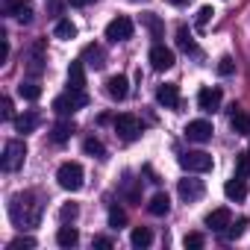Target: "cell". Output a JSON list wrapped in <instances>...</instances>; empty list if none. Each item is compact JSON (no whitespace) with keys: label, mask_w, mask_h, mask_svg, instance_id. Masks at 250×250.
<instances>
[{"label":"cell","mask_w":250,"mask_h":250,"mask_svg":"<svg viewBox=\"0 0 250 250\" xmlns=\"http://www.w3.org/2000/svg\"><path fill=\"white\" fill-rule=\"evenodd\" d=\"M42 209H44V203H42L39 194H33V191L15 194V197L9 200V218H12V224L21 227V229H24V227H39Z\"/></svg>","instance_id":"6da1fadb"},{"label":"cell","mask_w":250,"mask_h":250,"mask_svg":"<svg viewBox=\"0 0 250 250\" xmlns=\"http://www.w3.org/2000/svg\"><path fill=\"white\" fill-rule=\"evenodd\" d=\"M85 106H88L85 88H68L65 94H59V97L53 100V112H56L59 118H71L74 112H80V109H85Z\"/></svg>","instance_id":"7a4b0ae2"},{"label":"cell","mask_w":250,"mask_h":250,"mask_svg":"<svg viewBox=\"0 0 250 250\" xmlns=\"http://www.w3.org/2000/svg\"><path fill=\"white\" fill-rule=\"evenodd\" d=\"M83 165L80 162H62L59 165V171H56V180H59V186L65 188V191H80L83 188Z\"/></svg>","instance_id":"3957f363"},{"label":"cell","mask_w":250,"mask_h":250,"mask_svg":"<svg viewBox=\"0 0 250 250\" xmlns=\"http://www.w3.org/2000/svg\"><path fill=\"white\" fill-rule=\"evenodd\" d=\"M24 159H27V145L21 139H9L3 147V171H9V174L18 171L24 165Z\"/></svg>","instance_id":"277c9868"},{"label":"cell","mask_w":250,"mask_h":250,"mask_svg":"<svg viewBox=\"0 0 250 250\" xmlns=\"http://www.w3.org/2000/svg\"><path fill=\"white\" fill-rule=\"evenodd\" d=\"M180 165H183V171H188V174H206V171H212V156L206 153V150H188V153H183L180 156Z\"/></svg>","instance_id":"5b68a950"},{"label":"cell","mask_w":250,"mask_h":250,"mask_svg":"<svg viewBox=\"0 0 250 250\" xmlns=\"http://www.w3.org/2000/svg\"><path fill=\"white\" fill-rule=\"evenodd\" d=\"M115 133H118L124 142H136V139L142 136V121H139L136 115H130V112H124V115L115 118Z\"/></svg>","instance_id":"8992f818"},{"label":"cell","mask_w":250,"mask_h":250,"mask_svg":"<svg viewBox=\"0 0 250 250\" xmlns=\"http://www.w3.org/2000/svg\"><path fill=\"white\" fill-rule=\"evenodd\" d=\"M133 21L127 18V15H118V18H112L109 24H106V39L112 42V44H118V42H127V39H133Z\"/></svg>","instance_id":"52a82bcc"},{"label":"cell","mask_w":250,"mask_h":250,"mask_svg":"<svg viewBox=\"0 0 250 250\" xmlns=\"http://www.w3.org/2000/svg\"><path fill=\"white\" fill-rule=\"evenodd\" d=\"M212 133H215V127H212V121H206V118L188 121V127H186V139H188V142H197V145L209 142Z\"/></svg>","instance_id":"ba28073f"},{"label":"cell","mask_w":250,"mask_h":250,"mask_svg":"<svg viewBox=\"0 0 250 250\" xmlns=\"http://www.w3.org/2000/svg\"><path fill=\"white\" fill-rule=\"evenodd\" d=\"M3 12L12 15V18L21 21V24H33V3H30V0H6V3H3Z\"/></svg>","instance_id":"9c48e42d"},{"label":"cell","mask_w":250,"mask_h":250,"mask_svg":"<svg viewBox=\"0 0 250 250\" xmlns=\"http://www.w3.org/2000/svg\"><path fill=\"white\" fill-rule=\"evenodd\" d=\"M221 100H224V94H221V88H215V85H203V88L197 91V106H200L203 112H218V109H221Z\"/></svg>","instance_id":"30bf717a"},{"label":"cell","mask_w":250,"mask_h":250,"mask_svg":"<svg viewBox=\"0 0 250 250\" xmlns=\"http://www.w3.org/2000/svg\"><path fill=\"white\" fill-rule=\"evenodd\" d=\"M177 194L186 200V203H194V200H200L203 194H206V186H203V180H180V186H177Z\"/></svg>","instance_id":"8fae6325"},{"label":"cell","mask_w":250,"mask_h":250,"mask_svg":"<svg viewBox=\"0 0 250 250\" xmlns=\"http://www.w3.org/2000/svg\"><path fill=\"white\" fill-rule=\"evenodd\" d=\"M150 65H153L156 71L174 68V50L165 47V44H153V47H150Z\"/></svg>","instance_id":"7c38bea8"},{"label":"cell","mask_w":250,"mask_h":250,"mask_svg":"<svg viewBox=\"0 0 250 250\" xmlns=\"http://www.w3.org/2000/svg\"><path fill=\"white\" fill-rule=\"evenodd\" d=\"M80 59H83L88 68H94V71L106 68V50H103L100 44H85V47H83V53H80Z\"/></svg>","instance_id":"4fadbf2b"},{"label":"cell","mask_w":250,"mask_h":250,"mask_svg":"<svg viewBox=\"0 0 250 250\" xmlns=\"http://www.w3.org/2000/svg\"><path fill=\"white\" fill-rule=\"evenodd\" d=\"M106 94H109L112 100H124V97L130 94V80L124 77V74L109 77V80H106Z\"/></svg>","instance_id":"5bb4252c"},{"label":"cell","mask_w":250,"mask_h":250,"mask_svg":"<svg viewBox=\"0 0 250 250\" xmlns=\"http://www.w3.org/2000/svg\"><path fill=\"white\" fill-rule=\"evenodd\" d=\"M229 221H232V215H229L227 206H218V209H212V212L206 215V227L215 229V232H224V229L229 227Z\"/></svg>","instance_id":"9a60e30c"},{"label":"cell","mask_w":250,"mask_h":250,"mask_svg":"<svg viewBox=\"0 0 250 250\" xmlns=\"http://www.w3.org/2000/svg\"><path fill=\"white\" fill-rule=\"evenodd\" d=\"M156 100H159L165 109H177V106H180V88H177L174 83H165V85L156 88Z\"/></svg>","instance_id":"2e32d148"},{"label":"cell","mask_w":250,"mask_h":250,"mask_svg":"<svg viewBox=\"0 0 250 250\" xmlns=\"http://www.w3.org/2000/svg\"><path fill=\"white\" fill-rule=\"evenodd\" d=\"M68 88H85V62L74 59L68 65Z\"/></svg>","instance_id":"e0dca14e"},{"label":"cell","mask_w":250,"mask_h":250,"mask_svg":"<svg viewBox=\"0 0 250 250\" xmlns=\"http://www.w3.org/2000/svg\"><path fill=\"white\" fill-rule=\"evenodd\" d=\"M224 194L229 197V200H244L247 197V183H244V177H232V180H227L224 183Z\"/></svg>","instance_id":"ac0fdd59"},{"label":"cell","mask_w":250,"mask_h":250,"mask_svg":"<svg viewBox=\"0 0 250 250\" xmlns=\"http://www.w3.org/2000/svg\"><path fill=\"white\" fill-rule=\"evenodd\" d=\"M77 241H80V232H77V227H71V224H62V227L56 229V244H59V247H77Z\"/></svg>","instance_id":"d6986e66"},{"label":"cell","mask_w":250,"mask_h":250,"mask_svg":"<svg viewBox=\"0 0 250 250\" xmlns=\"http://www.w3.org/2000/svg\"><path fill=\"white\" fill-rule=\"evenodd\" d=\"M147 212H150V215H156V218L168 215V212H171V197H168V194H162V191H159V194H153V197H150V203H147Z\"/></svg>","instance_id":"ffe728a7"},{"label":"cell","mask_w":250,"mask_h":250,"mask_svg":"<svg viewBox=\"0 0 250 250\" xmlns=\"http://www.w3.org/2000/svg\"><path fill=\"white\" fill-rule=\"evenodd\" d=\"M229 127H232L235 136H250V115L247 112H232Z\"/></svg>","instance_id":"44dd1931"},{"label":"cell","mask_w":250,"mask_h":250,"mask_svg":"<svg viewBox=\"0 0 250 250\" xmlns=\"http://www.w3.org/2000/svg\"><path fill=\"white\" fill-rule=\"evenodd\" d=\"M130 244H133V247H139V250H145V247H150V244H153V232H150L147 227H136V229L130 232Z\"/></svg>","instance_id":"7402d4cb"},{"label":"cell","mask_w":250,"mask_h":250,"mask_svg":"<svg viewBox=\"0 0 250 250\" xmlns=\"http://www.w3.org/2000/svg\"><path fill=\"white\" fill-rule=\"evenodd\" d=\"M71 136H74V124H71V121H62V124H56V127L50 130V139H53V145H65Z\"/></svg>","instance_id":"603a6c76"},{"label":"cell","mask_w":250,"mask_h":250,"mask_svg":"<svg viewBox=\"0 0 250 250\" xmlns=\"http://www.w3.org/2000/svg\"><path fill=\"white\" fill-rule=\"evenodd\" d=\"M12 124H15L18 133H33V130L39 127V115H36V112H27V115H18Z\"/></svg>","instance_id":"cb8c5ba5"},{"label":"cell","mask_w":250,"mask_h":250,"mask_svg":"<svg viewBox=\"0 0 250 250\" xmlns=\"http://www.w3.org/2000/svg\"><path fill=\"white\" fill-rule=\"evenodd\" d=\"M247 227H250V221H247V218H238L235 224L229 221V227H227L221 235H224L227 241H235V238H241V235H244V229H247Z\"/></svg>","instance_id":"d4e9b609"},{"label":"cell","mask_w":250,"mask_h":250,"mask_svg":"<svg viewBox=\"0 0 250 250\" xmlns=\"http://www.w3.org/2000/svg\"><path fill=\"white\" fill-rule=\"evenodd\" d=\"M53 36H56V39H62V42H68V39H77V24H74V21H68V18H62V21L56 24Z\"/></svg>","instance_id":"484cf974"},{"label":"cell","mask_w":250,"mask_h":250,"mask_svg":"<svg viewBox=\"0 0 250 250\" xmlns=\"http://www.w3.org/2000/svg\"><path fill=\"white\" fill-rule=\"evenodd\" d=\"M177 47L186 50V53H197V44H194V39H191V33H188L186 27L177 30Z\"/></svg>","instance_id":"4316f807"},{"label":"cell","mask_w":250,"mask_h":250,"mask_svg":"<svg viewBox=\"0 0 250 250\" xmlns=\"http://www.w3.org/2000/svg\"><path fill=\"white\" fill-rule=\"evenodd\" d=\"M42 50H44V42H39V44L33 47V59H30V74H33V77H39V74L44 71V59H42Z\"/></svg>","instance_id":"83f0119b"},{"label":"cell","mask_w":250,"mask_h":250,"mask_svg":"<svg viewBox=\"0 0 250 250\" xmlns=\"http://www.w3.org/2000/svg\"><path fill=\"white\" fill-rule=\"evenodd\" d=\"M83 150H85L88 156H97V159H106V147H103V142H100V139H94V136L83 142Z\"/></svg>","instance_id":"f1b7e54d"},{"label":"cell","mask_w":250,"mask_h":250,"mask_svg":"<svg viewBox=\"0 0 250 250\" xmlns=\"http://www.w3.org/2000/svg\"><path fill=\"white\" fill-rule=\"evenodd\" d=\"M18 94H21L24 100H39V97H42V85H39V83H21V85H18Z\"/></svg>","instance_id":"f546056e"},{"label":"cell","mask_w":250,"mask_h":250,"mask_svg":"<svg viewBox=\"0 0 250 250\" xmlns=\"http://www.w3.org/2000/svg\"><path fill=\"white\" fill-rule=\"evenodd\" d=\"M142 21L147 24V30L153 33V39H162V33H165V27H162V21L153 15V12H147V15H142Z\"/></svg>","instance_id":"4dcf8cb0"},{"label":"cell","mask_w":250,"mask_h":250,"mask_svg":"<svg viewBox=\"0 0 250 250\" xmlns=\"http://www.w3.org/2000/svg\"><path fill=\"white\" fill-rule=\"evenodd\" d=\"M235 177H250V153H238L235 156Z\"/></svg>","instance_id":"1f68e13d"},{"label":"cell","mask_w":250,"mask_h":250,"mask_svg":"<svg viewBox=\"0 0 250 250\" xmlns=\"http://www.w3.org/2000/svg\"><path fill=\"white\" fill-rule=\"evenodd\" d=\"M124 224H127V212L118 209V206H112V209H109V227H112V229H121Z\"/></svg>","instance_id":"d6a6232c"},{"label":"cell","mask_w":250,"mask_h":250,"mask_svg":"<svg viewBox=\"0 0 250 250\" xmlns=\"http://www.w3.org/2000/svg\"><path fill=\"white\" fill-rule=\"evenodd\" d=\"M212 15H215V9H212V6H203V9L197 12V18H194V27H197V30H206V24L212 21Z\"/></svg>","instance_id":"836d02e7"},{"label":"cell","mask_w":250,"mask_h":250,"mask_svg":"<svg viewBox=\"0 0 250 250\" xmlns=\"http://www.w3.org/2000/svg\"><path fill=\"white\" fill-rule=\"evenodd\" d=\"M77 212H80V209H77V203H65V206L59 209V218H62V224L74 221V218H77Z\"/></svg>","instance_id":"e575fe53"},{"label":"cell","mask_w":250,"mask_h":250,"mask_svg":"<svg viewBox=\"0 0 250 250\" xmlns=\"http://www.w3.org/2000/svg\"><path fill=\"white\" fill-rule=\"evenodd\" d=\"M183 244H186L188 250H200V247H203V235H200V232H188V235L183 238Z\"/></svg>","instance_id":"d590c367"},{"label":"cell","mask_w":250,"mask_h":250,"mask_svg":"<svg viewBox=\"0 0 250 250\" xmlns=\"http://www.w3.org/2000/svg\"><path fill=\"white\" fill-rule=\"evenodd\" d=\"M232 71H235V62H232L229 56H224V59L218 62V74H221V77H229Z\"/></svg>","instance_id":"8d00e7d4"},{"label":"cell","mask_w":250,"mask_h":250,"mask_svg":"<svg viewBox=\"0 0 250 250\" xmlns=\"http://www.w3.org/2000/svg\"><path fill=\"white\" fill-rule=\"evenodd\" d=\"M21 247H36V238H30V235H21V238H15V241L9 244V250H21Z\"/></svg>","instance_id":"74e56055"},{"label":"cell","mask_w":250,"mask_h":250,"mask_svg":"<svg viewBox=\"0 0 250 250\" xmlns=\"http://www.w3.org/2000/svg\"><path fill=\"white\" fill-rule=\"evenodd\" d=\"M0 115H3L6 121H15V109H12V100L3 97V109H0Z\"/></svg>","instance_id":"f35d334b"},{"label":"cell","mask_w":250,"mask_h":250,"mask_svg":"<svg viewBox=\"0 0 250 250\" xmlns=\"http://www.w3.org/2000/svg\"><path fill=\"white\" fill-rule=\"evenodd\" d=\"M94 247H103V250H112V238H106V235H97V238H94Z\"/></svg>","instance_id":"ab89813d"},{"label":"cell","mask_w":250,"mask_h":250,"mask_svg":"<svg viewBox=\"0 0 250 250\" xmlns=\"http://www.w3.org/2000/svg\"><path fill=\"white\" fill-rule=\"evenodd\" d=\"M71 6H77V9H83V6H88V3H94V0H68Z\"/></svg>","instance_id":"60d3db41"},{"label":"cell","mask_w":250,"mask_h":250,"mask_svg":"<svg viewBox=\"0 0 250 250\" xmlns=\"http://www.w3.org/2000/svg\"><path fill=\"white\" fill-rule=\"evenodd\" d=\"M174 6H186V3H191V0H171Z\"/></svg>","instance_id":"b9f144b4"}]
</instances>
